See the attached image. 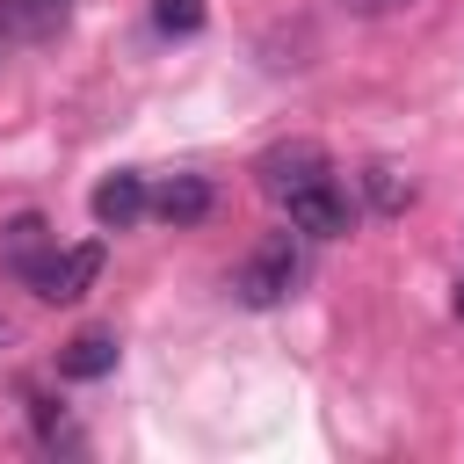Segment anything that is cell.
Listing matches in <instances>:
<instances>
[{
  "mask_svg": "<svg viewBox=\"0 0 464 464\" xmlns=\"http://www.w3.org/2000/svg\"><path fill=\"white\" fill-rule=\"evenodd\" d=\"M109 370H116V334L109 326H87V334H72L58 348V377H72V384H94Z\"/></svg>",
  "mask_w": 464,
  "mask_h": 464,
  "instance_id": "cell-9",
  "label": "cell"
},
{
  "mask_svg": "<svg viewBox=\"0 0 464 464\" xmlns=\"http://www.w3.org/2000/svg\"><path fill=\"white\" fill-rule=\"evenodd\" d=\"M145 210H152V188H145L138 174H109V181H94V225H102V232H130Z\"/></svg>",
  "mask_w": 464,
  "mask_h": 464,
  "instance_id": "cell-8",
  "label": "cell"
},
{
  "mask_svg": "<svg viewBox=\"0 0 464 464\" xmlns=\"http://www.w3.org/2000/svg\"><path fill=\"white\" fill-rule=\"evenodd\" d=\"M348 14H399V7H413V0H341Z\"/></svg>",
  "mask_w": 464,
  "mask_h": 464,
  "instance_id": "cell-12",
  "label": "cell"
},
{
  "mask_svg": "<svg viewBox=\"0 0 464 464\" xmlns=\"http://www.w3.org/2000/svg\"><path fill=\"white\" fill-rule=\"evenodd\" d=\"M65 22H72V0H0L7 44H51V36H65Z\"/></svg>",
  "mask_w": 464,
  "mask_h": 464,
  "instance_id": "cell-7",
  "label": "cell"
},
{
  "mask_svg": "<svg viewBox=\"0 0 464 464\" xmlns=\"http://www.w3.org/2000/svg\"><path fill=\"white\" fill-rule=\"evenodd\" d=\"M0 341H7V319H0Z\"/></svg>",
  "mask_w": 464,
  "mask_h": 464,
  "instance_id": "cell-14",
  "label": "cell"
},
{
  "mask_svg": "<svg viewBox=\"0 0 464 464\" xmlns=\"http://www.w3.org/2000/svg\"><path fill=\"white\" fill-rule=\"evenodd\" d=\"M152 22L167 36H196L203 29V0H152Z\"/></svg>",
  "mask_w": 464,
  "mask_h": 464,
  "instance_id": "cell-11",
  "label": "cell"
},
{
  "mask_svg": "<svg viewBox=\"0 0 464 464\" xmlns=\"http://www.w3.org/2000/svg\"><path fill=\"white\" fill-rule=\"evenodd\" d=\"M362 196H370L377 218H406V203H413V174H406L399 160H370V167H362Z\"/></svg>",
  "mask_w": 464,
  "mask_h": 464,
  "instance_id": "cell-10",
  "label": "cell"
},
{
  "mask_svg": "<svg viewBox=\"0 0 464 464\" xmlns=\"http://www.w3.org/2000/svg\"><path fill=\"white\" fill-rule=\"evenodd\" d=\"M283 210H290V232H304V239H341V232H355V203H348V188H341L334 174L312 181L304 196H290Z\"/></svg>",
  "mask_w": 464,
  "mask_h": 464,
  "instance_id": "cell-4",
  "label": "cell"
},
{
  "mask_svg": "<svg viewBox=\"0 0 464 464\" xmlns=\"http://www.w3.org/2000/svg\"><path fill=\"white\" fill-rule=\"evenodd\" d=\"M334 174V160L312 145V138H290V145H268L261 160H254V181H261V196H276V203H290V196H304L312 181H326Z\"/></svg>",
  "mask_w": 464,
  "mask_h": 464,
  "instance_id": "cell-2",
  "label": "cell"
},
{
  "mask_svg": "<svg viewBox=\"0 0 464 464\" xmlns=\"http://www.w3.org/2000/svg\"><path fill=\"white\" fill-rule=\"evenodd\" d=\"M297 276H304V254H297L290 232H276V239H261V246L232 268V297H239L246 312H268V304H283V297L297 290Z\"/></svg>",
  "mask_w": 464,
  "mask_h": 464,
  "instance_id": "cell-1",
  "label": "cell"
},
{
  "mask_svg": "<svg viewBox=\"0 0 464 464\" xmlns=\"http://www.w3.org/2000/svg\"><path fill=\"white\" fill-rule=\"evenodd\" d=\"M210 210H218V188H210V174H167V181L152 188V218H167L174 232L203 225Z\"/></svg>",
  "mask_w": 464,
  "mask_h": 464,
  "instance_id": "cell-6",
  "label": "cell"
},
{
  "mask_svg": "<svg viewBox=\"0 0 464 464\" xmlns=\"http://www.w3.org/2000/svg\"><path fill=\"white\" fill-rule=\"evenodd\" d=\"M51 254H58V239H51V225H44L36 210H14V218L0 225V268H7L14 283H29Z\"/></svg>",
  "mask_w": 464,
  "mask_h": 464,
  "instance_id": "cell-5",
  "label": "cell"
},
{
  "mask_svg": "<svg viewBox=\"0 0 464 464\" xmlns=\"http://www.w3.org/2000/svg\"><path fill=\"white\" fill-rule=\"evenodd\" d=\"M94 276H102V239H80V246H58V254L29 276V290H36L44 304H80V297L94 290Z\"/></svg>",
  "mask_w": 464,
  "mask_h": 464,
  "instance_id": "cell-3",
  "label": "cell"
},
{
  "mask_svg": "<svg viewBox=\"0 0 464 464\" xmlns=\"http://www.w3.org/2000/svg\"><path fill=\"white\" fill-rule=\"evenodd\" d=\"M457 312H464V276H457Z\"/></svg>",
  "mask_w": 464,
  "mask_h": 464,
  "instance_id": "cell-13",
  "label": "cell"
}]
</instances>
